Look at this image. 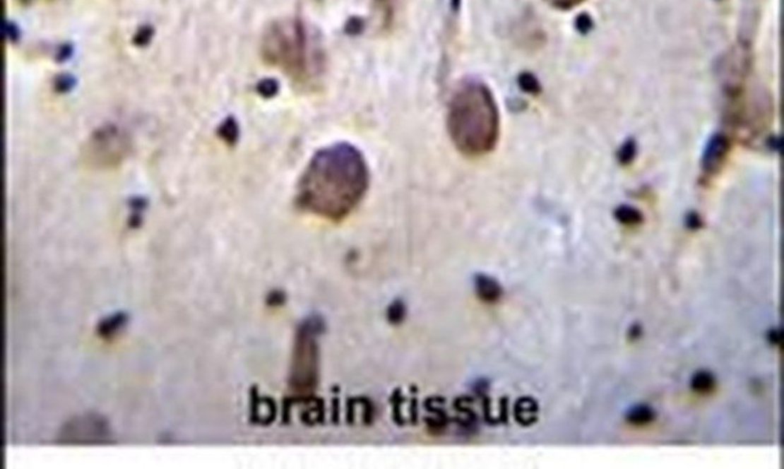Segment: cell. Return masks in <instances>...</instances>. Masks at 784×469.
I'll use <instances>...</instances> for the list:
<instances>
[{
    "label": "cell",
    "mask_w": 784,
    "mask_h": 469,
    "mask_svg": "<svg viewBox=\"0 0 784 469\" xmlns=\"http://www.w3.org/2000/svg\"><path fill=\"white\" fill-rule=\"evenodd\" d=\"M369 186L367 162L357 148L335 144L310 160L298 182L296 201L302 210L340 221L355 210Z\"/></svg>",
    "instance_id": "obj_1"
},
{
    "label": "cell",
    "mask_w": 784,
    "mask_h": 469,
    "mask_svg": "<svg viewBox=\"0 0 784 469\" xmlns=\"http://www.w3.org/2000/svg\"><path fill=\"white\" fill-rule=\"evenodd\" d=\"M450 139L465 156L490 153L499 141V107L492 91L479 81H466L455 90L446 116Z\"/></svg>",
    "instance_id": "obj_2"
},
{
    "label": "cell",
    "mask_w": 784,
    "mask_h": 469,
    "mask_svg": "<svg viewBox=\"0 0 784 469\" xmlns=\"http://www.w3.org/2000/svg\"><path fill=\"white\" fill-rule=\"evenodd\" d=\"M261 49L268 64L279 68L298 83L308 81L311 62L308 37L302 22L287 20L271 25L264 33Z\"/></svg>",
    "instance_id": "obj_3"
},
{
    "label": "cell",
    "mask_w": 784,
    "mask_h": 469,
    "mask_svg": "<svg viewBox=\"0 0 784 469\" xmlns=\"http://www.w3.org/2000/svg\"><path fill=\"white\" fill-rule=\"evenodd\" d=\"M132 151V141L124 128L105 124L83 141L78 160L91 170H112L124 163Z\"/></svg>",
    "instance_id": "obj_4"
},
{
    "label": "cell",
    "mask_w": 784,
    "mask_h": 469,
    "mask_svg": "<svg viewBox=\"0 0 784 469\" xmlns=\"http://www.w3.org/2000/svg\"><path fill=\"white\" fill-rule=\"evenodd\" d=\"M313 322H307L298 331L291 366V387L295 391L310 392L316 385L318 376L319 329Z\"/></svg>",
    "instance_id": "obj_5"
},
{
    "label": "cell",
    "mask_w": 784,
    "mask_h": 469,
    "mask_svg": "<svg viewBox=\"0 0 784 469\" xmlns=\"http://www.w3.org/2000/svg\"><path fill=\"white\" fill-rule=\"evenodd\" d=\"M57 441L64 444H100L109 441V428L100 415L78 416L64 425Z\"/></svg>",
    "instance_id": "obj_6"
},
{
    "label": "cell",
    "mask_w": 784,
    "mask_h": 469,
    "mask_svg": "<svg viewBox=\"0 0 784 469\" xmlns=\"http://www.w3.org/2000/svg\"><path fill=\"white\" fill-rule=\"evenodd\" d=\"M727 141L725 138L720 136H715L710 141V144L706 148L705 155H703V168L706 172L708 173H714L718 170L719 167L722 165L724 158L727 156Z\"/></svg>",
    "instance_id": "obj_7"
},
{
    "label": "cell",
    "mask_w": 784,
    "mask_h": 469,
    "mask_svg": "<svg viewBox=\"0 0 784 469\" xmlns=\"http://www.w3.org/2000/svg\"><path fill=\"white\" fill-rule=\"evenodd\" d=\"M655 410L647 404L635 405V407L630 408V410L626 412L627 422L635 425V426L652 424L653 421L655 420Z\"/></svg>",
    "instance_id": "obj_8"
},
{
    "label": "cell",
    "mask_w": 784,
    "mask_h": 469,
    "mask_svg": "<svg viewBox=\"0 0 784 469\" xmlns=\"http://www.w3.org/2000/svg\"><path fill=\"white\" fill-rule=\"evenodd\" d=\"M477 292L482 299L487 302H495L499 299L502 293V288L494 279L487 276H479L475 281Z\"/></svg>",
    "instance_id": "obj_9"
},
{
    "label": "cell",
    "mask_w": 784,
    "mask_h": 469,
    "mask_svg": "<svg viewBox=\"0 0 784 469\" xmlns=\"http://www.w3.org/2000/svg\"><path fill=\"white\" fill-rule=\"evenodd\" d=\"M690 387L699 395H708L715 388V378L708 371H699L691 376Z\"/></svg>",
    "instance_id": "obj_10"
},
{
    "label": "cell",
    "mask_w": 784,
    "mask_h": 469,
    "mask_svg": "<svg viewBox=\"0 0 784 469\" xmlns=\"http://www.w3.org/2000/svg\"><path fill=\"white\" fill-rule=\"evenodd\" d=\"M126 320L127 319L124 316V314H116L100 322L97 331L100 337H112L116 332L120 331L121 327H124Z\"/></svg>",
    "instance_id": "obj_11"
},
{
    "label": "cell",
    "mask_w": 784,
    "mask_h": 469,
    "mask_svg": "<svg viewBox=\"0 0 784 469\" xmlns=\"http://www.w3.org/2000/svg\"><path fill=\"white\" fill-rule=\"evenodd\" d=\"M615 218L623 225L636 226L643 222V215L639 209L629 206H622L615 210Z\"/></svg>",
    "instance_id": "obj_12"
},
{
    "label": "cell",
    "mask_w": 784,
    "mask_h": 469,
    "mask_svg": "<svg viewBox=\"0 0 784 469\" xmlns=\"http://www.w3.org/2000/svg\"><path fill=\"white\" fill-rule=\"evenodd\" d=\"M535 410H536V407H535V403H533V400H528V399L523 400V403L519 405V416H521V420L523 421V422H531V421H533Z\"/></svg>",
    "instance_id": "obj_13"
},
{
    "label": "cell",
    "mask_w": 784,
    "mask_h": 469,
    "mask_svg": "<svg viewBox=\"0 0 784 469\" xmlns=\"http://www.w3.org/2000/svg\"><path fill=\"white\" fill-rule=\"evenodd\" d=\"M545 1H548L549 4L554 6V8L569 10V8L582 4L583 1H586V0H545Z\"/></svg>",
    "instance_id": "obj_14"
},
{
    "label": "cell",
    "mask_w": 784,
    "mask_h": 469,
    "mask_svg": "<svg viewBox=\"0 0 784 469\" xmlns=\"http://www.w3.org/2000/svg\"><path fill=\"white\" fill-rule=\"evenodd\" d=\"M770 340H772L775 344H778L782 340V333L780 332V334H778L777 329L776 331H772L770 333Z\"/></svg>",
    "instance_id": "obj_15"
}]
</instances>
